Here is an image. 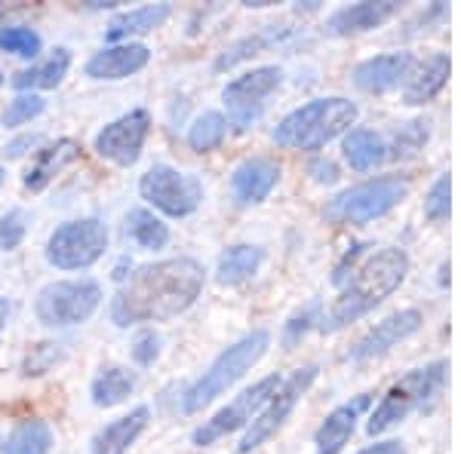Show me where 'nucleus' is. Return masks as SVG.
I'll list each match as a JSON object with an SVG mask.
<instances>
[{"mask_svg": "<svg viewBox=\"0 0 461 454\" xmlns=\"http://www.w3.org/2000/svg\"><path fill=\"white\" fill-rule=\"evenodd\" d=\"M311 175H314L320 184H332V182L339 178V166H336L332 160H323V157H320V160L311 163Z\"/></svg>", "mask_w": 461, "mask_h": 454, "instance_id": "nucleus-40", "label": "nucleus"}, {"mask_svg": "<svg viewBox=\"0 0 461 454\" xmlns=\"http://www.w3.org/2000/svg\"><path fill=\"white\" fill-rule=\"evenodd\" d=\"M123 230H126V236L139 245V249H148V252L163 249V245L169 243V227L163 225L151 209H142V206L126 212Z\"/></svg>", "mask_w": 461, "mask_h": 454, "instance_id": "nucleus-30", "label": "nucleus"}, {"mask_svg": "<svg viewBox=\"0 0 461 454\" xmlns=\"http://www.w3.org/2000/svg\"><path fill=\"white\" fill-rule=\"evenodd\" d=\"M446 369L449 366H446L443 360H437L425 369H415V371H409V375L400 378V381L384 393V399L375 405L373 418H369V423H366V433L378 436V433H384V430L397 427V423L403 418H409L415 408L434 399L437 393H440L443 381H446Z\"/></svg>", "mask_w": 461, "mask_h": 454, "instance_id": "nucleus-6", "label": "nucleus"}, {"mask_svg": "<svg viewBox=\"0 0 461 454\" xmlns=\"http://www.w3.org/2000/svg\"><path fill=\"white\" fill-rule=\"evenodd\" d=\"M6 319H10V301H6V298H0V332H4Z\"/></svg>", "mask_w": 461, "mask_h": 454, "instance_id": "nucleus-43", "label": "nucleus"}, {"mask_svg": "<svg viewBox=\"0 0 461 454\" xmlns=\"http://www.w3.org/2000/svg\"><path fill=\"white\" fill-rule=\"evenodd\" d=\"M357 454H406V449L400 442H393V439H388V442H375V445H369V449H363Z\"/></svg>", "mask_w": 461, "mask_h": 454, "instance_id": "nucleus-42", "label": "nucleus"}, {"mask_svg": "<svg viewBox=\"0 0 461 454\" xmlns=\"http://www.w3.org/2000/svg\"><path fill=\"white\" fill-rule=\"evenodd\" d=\"M428 132L430 129L425 120L403 123L397 136H393V145H388V157H409V154H415L428 141Z\"/></svg>", "mask_w": 461, "mask_h": 454, "instance_id": "nucleus-34", "label": "nucleus"}, {"mask_svg": "<svg viewBox=\"0 0 461 454\" xmlns=\"http://www.w3.org/2000/svg\"><path fill=\"white\" fill-rule=\"evenodd\" d=\"M262 249L258 245H230L219 255V267H215V277H219L221 286H240V282H247L252 273L258 271V264H262Z\"/></svg>", "mask_w": 461, "mask_h": 454, "instance_id": "nucleus-28", "label": "nucleus"}, {"mask_svg": "<svg viewBox=\"0 0 461 454\" xmlns=\"http://www.w3.org/2000/svg\"><path fill=\"white\" fill-rule=\"evenodd\" d=\"M136 390V375L123 366H102L99 375L93 378L89 396H93L95 408H114L132 396Z\"/></svg>", "mask_w": 461, "mask_h": 454, "instance_id": "nucleus-24", "label": "nucleus"}, {"mask_svg": "<svg viewBox=\"0 0 461 454\" xmlns=\"http://www.w3.org/2000/svg\"><path fill=\"white\" fill-rule=\"evenodd\" d=\"M148 129H151V117H148V111L136 108L130 114L117 117L114 123L102 126L93 147L99 157L117 163V166H132V163L142 157Z\"/></svg>", "mask_w": 461, "mask_h": 454, "instance_id": "nucleus-13", "label": "nucleus"}, {"mask_svg": "<svg viewBox=\"0 0 461 454\" xmlns=\"http://www.w3.org/2000/svg\"><path fill=\"white\" fill-rule=\"evenodd\" d=\"M345 160L357 173H369L388 160V141L375 129H351L345 136Z\"/></svg>", "mask_w": 461, "mask_h": 454, "instance_id": "nucleus-26", "label": "nucleus"}, {"mask_svg": "<svg viewBox=\"0 0 461 454\" xmlns=\"http://www.w3.org/2000/svg\"><path fill=\"white\" fill-rule=\"evenodd\" d=\"M148 62H151V49L145 43H114V47L89 56L84 74L89 80H123L142 71Z\"/></svg>", "mask_w": 461, "mask_h": 454, "instance_id": "nucleus-16", "label": "nucleus"}, {"mask_svg": "<svg viewBox=\"0 0 461 454\" xmlns=\"http://www.w3.org/2000/svg\"><path fill=\"white\" fill-rule=\"evenodd\" d=\"M369 405H373V396H369V393H360V396H354L351 402H345V405L332 408L314 436L317 454H339L345 449L348 439H351L357 430V421H360V414L366 412Z\"/></svg>", "mask_w": 461, "mask_h": 454, "instance_id": "nucleus-18", "label": "nucleus"}, {"mask_svg": "<svg viewBox=\"0 0 461 454\" xmlns=\"http://www.w3.org/2000/svg\"><path fill=\"white\" fill-rule=\"evenodd\" d=\"M169 13H173L169 4H145V6H136V10L117 13L105 28V40L130 43V37L148 34V31H154V28H160L163 22L169 19Z\"/></svg>", "mask_w": 461, "mask_h": 454, "instance_id": "nucleus-22", "label": "nucleus"}, {"mask_svg": "<svg viewBox=\"0 0 461 454\" xmlns=\"http://www.w3.org/2000/svg\"><path fill=\"white\" fill-rule=\"evenodd\" d=\"M0 184H4V169H0Z\"/></svg>", "mask_w": 461, "mask_h": 454, "instance_id": "nucleus-45", "label": "nucleus"}, {"mask_svg": "<svg viewBox=\"0 0 461 454\" xmlns=\"http://www.w3.org/2000/svg\"><path fill=\"white\" fill-rule=\"evenodd\" d=\"M71 68V53L65 47H59L53 56L43 58V62L32 65V68L19 71L13 77V86L19 93H34V89H56L65 80V74Z\"/></svg>", "mask_w": 461, "mask_h": 454, "instance_id": "nucleus-25", "label": "nucleus"}, {"mask_svg": "<svg viewBox=\"0 0 461 454\" xmlns=\"http://www.w3.org/2000/svg\"><path fill=\"white\" fill-rule=\"evenodd\" d=\"M446 80H449V56L434 53L430 58H425V65H419V71L409 74L403 86V102L406 105H428L446 86Z\"/></svg>", "mask_w": 461, "mask_h": 454, "instance_id": "nucleus-23", "label": "nucleus"}, {"mask_svg": "<svg viewBox=\"0 0 461 454\" xmlns=\"http://www.w3.org/2000/svg\"><path fill=\"white\" fill-rule=\"evenodd\" d=\"M59 360H62V347L59 344H50V341L47 344H37L32 347V353H28V360H25V375L28 378L47 375Z\"/></svg>", "mask_w": 461, "mask_h": 454, "instance_id": "nucleus-38", "label": "nucleus"}, {"mask_svg": "<svg viewBox=\"0 0 461 454\" xmlns=\"http://www.w3.org/2000/svg\"><path fill=\"white\" fill-rule=\"evenodd\" d=\"M28 234V215L22 209H10L0 218V249H19Z\"/></svg>", "mask_w": 461, "mask_h": 454, "instance_id": "nucleus-37", "label": "nucleus"}, {"mask_svg": "<svg viewBox=\"0 0 461 454\" xmlns=\"http://www.w3.org/2000/svg\"><path fill=\"white\" fill-rule=\"evenodd\" d=\"M102 304V286L89 277L80 280H59L43 286L34 298L37 323L50 329H68V325L86 323Z\"/></svg>", "mask_w": 461, "mask_h": 454, "instance_id": "nucleus-7", "label": "nucleus"}, {"mask_svg": "<svg viewBox=\"0 0 461 454\" xmlns=\"http://www.w3.org/2000/svg\"><path fill=\"white\" fill-rule=\"evenodd\" d=\"M89 6H93V10H114V0H93V4H89Z\"/></svg>", "mask_w": 461, "mask_h": 454, "instance_id": "nucleus-44", "label": "nucleus"}, {"mask_svg": "<svg viewBox=\"0 0 461 454\" xmlns=\"http://www.w3.org/2000/svg\"><path fill=\"white\" fill-rule=\"evenodd\" d=\"M267 347H271V334H267L265 329H256V332L243 334L237 344L221 350V353L215 356L212 366L206 369L203 375L188 387V390H185L182 412L185 414L203 412L212 399H219L228 387H234L237 381H240L252 366H258V360L267 353Z\"/></svg>", "mask_w": 461, "mask_h": 454, "instance_id": "nucleus-4", "label": "nucleus"}, {"mask_svg": "<svg viewBox=\"0 0 461 454\" xmlns=\"http://www.w3.org/2000/svg\"><path fill=\"white\" fill-rule=\"evenodd\" d=\"M0 86H4V74H0Z\"/></svg>", "mask_w": 461, "mask_h": 454, "instance_id": "nucleus-46", "label": "nucleus"}, {"mask_svg": "<svg viewBox=\"0 0 461 454\" xmlns=\"http://www.w3.org/2000/svg\"><path fill=\"white\" fill-rule=\"evenodd\" d=\"M400 13L397 0H363V4L341 6L326 19V31L332 37H348V34H360V31H373V28L384 25L388 19H393Z\"/></svg>", "mask_w": 461, "mask_h": 454, "instance_id": "nucleus-17", "label": "nucleus"}, {"mask_svg": "<svg viewBox=\"0 0 461 454\" xmlns=\"http://www.w3.org/2000/svg\"><path fill=\"white\" fill-rule=\"evenodd\" d=\"M225 136H228V120L221 111H203V114L188 126V145H191V151H197V154L215 151V147L225 141Z\"/></svg>", "mask_w": 461, "mask_h": 454, "instance_id": "nucleus-31", "label": "nucleus"}, {"mask_svg": "<svg viewBox=\"0 0 461 454\" xmlns=\"http://www.w3.org/2000/svg\"><path fill=\"white\" fill-rule=\"evenodd\" d=\"M419 329H421V314H419V310H397V314L382 319L375 329H369L366 334H363V338L351 347V353H348V356H351L354 362L373 360V356L388 353L391 347H397L400 341H406L409 334H415Z\"/></svg>", "mask_w": 461, "mask_h": 454, "instance_id": "nucleus-14", "label": "nucleus"}, {"mask_svg": "<svg viewBox=\"0 0 461 454\" xmlns=\"http://www.w3.org/2000/svg\"><path fill=\"white\" fill-rule=\"evenodd\" d=\"M130 353H132V360L139 362V366H154L158 362V356H160V334L154 332V329H142L132 338V347H130Z\"/></svg>", "mask_w": 461, "mask_h": 454, "instance_id": "nucleus-39", "label": "nucleus"}, {"mask_svg": "<svg viewBox=\"0 0 461 454\" xmlns=\"http://www.w3.org/2000/svg\"><path fill=\"white\" fill-rule=\"evenodd\" d=\"M43 108H47V102L41 99V95L34 93H22L16 99L6 105L4 117H0V123L6 126V129H16V126H25L32 123L37 114H43Z\"/></svg>", "mask_w": 461, "mask_h": 454, "instance_id": "nucleus-33", "label": "nucleus"}, {"mask_svg": "<svg viewBox=\"0 0 461 454\" xmlns=\"http://www.w3.org/2000/svg\"><path fill=\"white\" fill-rule=\"evenodd\" d=\"M41 145V136H19V138H13L10 145L4 147V154L10 160H16V157H22V154H28L32 147H37Z\"/></svg>", "mask_w": 461, "mask_h": 454, "instance_id": "nucleus-41", "label": "nucleus"}, {"mask_svg": "<svg viewBox=\"0 0 461 454\" xmlns=\"http://www.w3.org/2000/svg\"><path fill=\"white\" fill-rule=\"evenodd\" d=\"M108 249V227L99 218L65 221L50 234L47 262L56 271H84L93 267Z\"/></svg>", "mask_w": 461, "mask_h": 454, "instance_id": "nucleus-8", "label": "nucleus"}, {"mask_svg": "<svg viewBox=\"0 0 461 454\" xmlns=\"http://www.w3.org/2000/svg\"><path fill=\"white\" fill-rule=\"evenodd\" d=\"M139 193L148 206L160 209L169 218H185L200 206L203 200V184L197 182V175L178 173L176 166H167V163H158L142 175L139 182Z\"/></svg>", "mask_w": 461, "mask_h": 454, "instance_id": "nucleus-9", "label": "nucleus"}, {"mask_svg": "<svg viewBox=\"0 0 461 454\" xmlns=\"http://www.w3.org/2000/svg\"><path fill=\"white\" fill-rule=\"evenodd\" d=\"M280 182V166L274 160L265 157H252L243 160L240 166L230 175V193H234L237 203H262L267 200V193L277 188Z\"/></svg>", "mask_w": 461, "mask_h": 454, "instance_id": "nucleus-19", "label": "nucleus"}, {"mask_svg": "<svg viewBox=\"0 0 461 454\" xmlns=\"http://www.w3.org/2000/svg\"><path fill=\"white\" fill-rule=\"evenodd\" d=\"M409 193V182L400 175H382L373 182L354 184V188L336 193L326 206V218L336 225H369V221L388 215L400 206Z\"/></svg>", "mask_w": 461, "mask_h": 454, "instance_id": "nucleus-5", "label": "nucleus"}, {"mask_svg": "<svg viewBox=\"0 0 461 454\" xmlns=\"http://www.w3.org/2000/svg\"><path fill=\"white\" fill-rule=\"evenodd\" d=\"M452 178L449 173L437 178L434 184H430L428 197H425V215L430 221H446L449 218V209H452Z\"/></svg>", "mask_w": 461, "mask_h": 454, "instance_id": "nucleus-35", "label": "nucleus"}, {"mask_svg": "<svg viewBox=\"0 0 461 454\" xmlns=\"http://www.w3.org/2000/svg\"><path fill=\"white\" fill-rule=\"evenodd\" d=\"M80 157V145L71 138H59L56 145H47L43 151H37V157L32 166L25 169V188L28 191H43L53 178L62 173L68 163H74Z\"/></svg>", "mask_w": 461, "mask_h": 454, "instance_id": "nucleus-21", "label": "nucleus"}, {"mask_svg": "<svg viewBox=\"0 0 461 454\" xmlns=\"http://www.w3.org/2000/svg\"><path fill=\"white\" fill-rule=\"evenodd\" d=\"M284 80V71L277 65H265V68H252L247 74H240L237 80L221 89V99L228 105V126L234 129H249L252 123L262 117L265 111V99L280 86Z\"/></svg>", "mask_w": 461, "mask_h": 454, "instance_id": "nucleus-12", "label": "nucleus"}, {"mask_svg": "<svg viewBox=\"0 0 461 454\" xmlns=\"http://www.w3.org/2000/svg\"><path fill=\"white\" fill-rule=\"evenodd\" d=\"M406 273H409V258L403 249H382L375 255H369L354 271V280L345 286V292L320 316V329L339 332L348 323H354V319L366 316L369 310L378 307L384 298L403 286Z\"/></svg>", "mask_w": 461, "mask_h": 454, "instance_id": "nucleus-2", "label": "nucleus"}, {"mask_svg": "<svg viewBox=\"0 0 461 454\" xmlns=\"http://www.w3.org/2000/svg\"><path fill=\"white\" fill-rule=\"evenodd\" d=\"M412 65H415L412 53H388V56H375V58L360 62L351 77L360 93L382 95V93L397 89L400 84H406L409 74H412Z\"/></svg>", "mask_w": 461, "mask_h": 454, "instance_id": "nucleus-15", "label": "nucleus"}, {"mask_svg": "<svg viewBox=\"0 0 461 454\" xmlns=\"http://www.w3.org/2000/svg\"><path fill=\"white\" fill-rule=\"evenodd\" d=\"M206 271L194 258H167L142 264L111 298V323L117 329L142 323H167L191 307L203 292Z\"/></svg>", "mask_w": 461, "mask_h": 454, "instance_id": "nucleus-1", "label": "nucleus"}, {"mask_svg": "<svg viewBox=\"0 0 461 454\" xmlns=\"http://www.w3.org/2000/svg\"><path fill=\"white\" fill-rule=\"evenodd\" d=\"M148 421H151V408H148V405L132 408V412L123 414V418L105 423V427L93 436L89 451H93V454H126L132 449V442L145 433Z\"/></svg>", "mask_w": 461, "mask_h": 454, "instance_id": "nucleus-20", "label": "nucleus"}, {"mask_svg": "<svg viewBox=\"0 0 461 454\" xmlns=\"http://www.w3.org/2000/svg\"><path fill=\"white\" fill-rule=\"evenodd\" d=\"M286 37H289V28L286 25H267V28H262V31H256V34L243 37V40L230 43L225 53L215 58V71L234 68V65H240V62H247V58H252V56L265 53V49L277 47V43L286 40Z\"/></svg>", "mask_w": 461, "mask_h": 454, "instance_id": "nucleus-27", "label": "nucleus"}, {"mask_svg": "<svg viewBox=\"0 0 461 454\" xmlns=\"http://www.w3.org/2000/svg\"><path fill=\"white\" fill-rule=\"evenodd\" d=\"M314 378H317V366L295 369L293 375H289L286 381L280 384L277 390H274V396L267 399V405L256 414V421H252L249 427H247V433H243L240 445H237V451H240V454L256 451L258 445H265L267 439L277 433V430L286 423L289 414L295 412V405L302 402L304 393H308V387L314 384Z\"/></svg>", "mask_w": 461, "mask_h": 454, "instance_id": "nucleus-10", "label": "nucleus"}, {"mask_svg": "<svg viewBox=\"0 0 461 454\" xmlns=\"http://www.w3.org/2000/svg\"><path fill=\"white\" fill-rule=\"evenodd\" d=\"M320 323V301H311L308 307L295 310L293 316H289V323L284 325V344L286 350H293L299 341L304 338V334L311 332V325Z\"/></svg>", "mask_w": 461, "mask_h": 454, "instance_id": "nucleus-36", "label": "nucleus"}, {"mask_svg": "<svg viewBox=\"0 0 461 454\" xmlns=\"http://www.w3.org/2000/svg\"><path fill=\"white\" fill-rule=\"evenodd\" d=\"M41 47H43V40L34 28H25V25L0 28V49H4V53H13L19 58H37Z\"/></svg>", "mask_w": 461, "mask_h": 454, "instance_id": "nucleus-32", "label": "nucleus"}, {"mask_svg": "<svg viewBox=\"0 0 461 454\" xmlns=\"http://www.w3.org/2000/svg\"><path fill=\"white\" fill-rule=\"evenodd\" d=\"M280 384H284V378H280V375H267V378H262V381L247 387V390H243L240 396L230 399L221 412H215L210 421L200 423L194 433H191V442H194L197 449H203V445L219 442V439H225L228 433H234V430L249 427V423L256 421V414L267 405V399L274 396V390H277Z\"/></svg>", "mask_w": 461, "mask_h": 454, "instance_id": "nucleus-11", "label": "nucleus"}, {"mask_svg": "<svg viewBox=\"0 0 461 454\" xmlns=\"http://www.w3.org/2000/svg\"><path fill=\"white\" fill-rule=\"evenodd\" d=\"M53 449V430L47 421H22L10 430L6 442L0 445L4 454H50Z\"/></svg>", "mask_w": 461, "mask_h": 454, "instance_id": "nucleus-29", "label": "nucleus"}, {"mask_svg": "<svg viewBox=\"0 0 461 454\" xmlns=\"http://www.w3.org/2000/svg\"><path fill=\"white\" fill-rule=\"evenodd\" d=\"M357 123V105L341 95L332 99H314L308 105L295 108L293 114H286L274 129V141L293 151H320L323 145H330L332 138L351 132Z\"/></svg>", "mask_w": 461, "mask_h": 454, "instance_id": "nucleus-3", "label": "nucleus"}]
</instances>
